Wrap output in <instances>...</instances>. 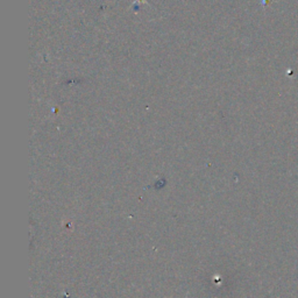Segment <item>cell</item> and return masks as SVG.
<instances>
[{
	"label": "cell",
	"instance_id": "obj_1",
	"mask_svg": "<svg viewBox=\"0 0 298 298\" xmlns=\"http://www.w3.org/2000/svg\"><path fill=\"white\" fill-rule=\"evenodd\" d=\"M137 3H142V2H145V0H136Z\"/></svg>",
	"mask_w": 298,
	"mask_h": 298
}]
</instances>
